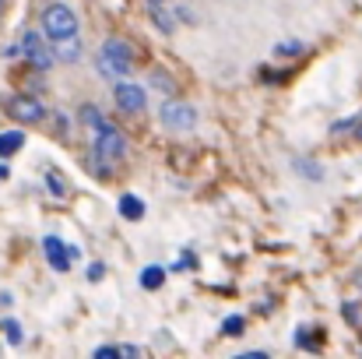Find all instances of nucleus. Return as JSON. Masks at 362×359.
Segmentation results:
<instances>
[{
  "instance_id": "nucleus-15",
  "label": "nucleus",
  "mask_w": 362,
  "mask_h": 359,
  "mask_svg": "<svg viewBox=\"0 0 362 359\" xmlns=\"http://www.w3.org/2000/svg\"><path fill=\"white\" fill-rule=\"evenodd\" d=\"M243 331H246V321H243V317H226V321H222V335L240 338Z\"/></svg>"
},
{
  "instance_id": "nucleus-19",
  "label": "nucleus",
  "mask_w": 362,
  "mask_h": 359,
  "mask_svg": "<svg viewBox=\"0 0 362 359\" xmlns=\"http://www.w3.org/2000/svg\"><path fill=\"white\" fill-rule=\"evenodd\" d=\"M296 166H299V173H303V176H310V180H320V176H324V169H320V166H317V162H313V166H310V162H303V159H299V162H296Z\"/></svg>"
},
{
  "instance_id": "nucleus-7",
  "label": "nucleus",
  "mask_w": 362,
  "mask_h": 359,
  "mask_svg": "<svg viewBox=\"0 0 362 359\" xmlns=\"http://www.w3.org/2000/svg\"><path fill=\"white\" fill-rule=\"evenodd\" d=\"M42 253H46V261H49V268L53 271H71V261H74V250L64 243L60 237H46L42 239Z\"/></svg>"
},
{
  "instance_id": "nucleus-25",
  "label": "nucleus",
  "mask_w": 362,
  "mask_h": 359,
  "mask_svg": "<svg viewBox=\"0 0 362 359\" xmlns=\"http://www.w3.org/2000/svg\"><path fill=\"white\" fill-rule=\"evenodd\" d=\"M144 4H151V7H155V4H162V0H144Z\"/></svg>"
},
{
  "instance_id": "nucleus-22",
  "label": "nucleus",
  "mask_w": 362,
  "mask_h": 359,
  "mask_svg": "<svg viewBox=\"0 0 362 359\" xmlns=\"http://www.w3.org/2000/svg\"><path fill=\"white\" fill-rule=\"evenodd\" d=\"M103 275H106V264H99V261H95V264H88V278H92V282H99Z\"/></svg>"
},
{
  "instance_id": "nucleus-12",
  "label": "nucleus",
  "mask_w": 362,
  "mask_h": 359,
  "mask_svg": "<svg viewBox=\"0 0 362 359\" xmlns=\"http://www.w3.org/2000/svg\"><path fill=\"white\" fill-rule=\"evenodd\" d=\"M162 282H165V268L148 264V268L141 271V289H162Z\"/></svg>"
},
{
  "instance_id": "nucleus-16",
  "label": "nucleus",
  "mask_w": 362,
  "mask_h": 359,
  "mask_svg": "<svg viewBox=\"0 0 362 359\" xmlns=\"http://www.w3.org/2000/svg\"><path fill=\"white\" fill-rule=\"evenodd\" d=\"M46 183H49V194H53V198H64V194H67V180H64L60 173H49Z\"/></svg>"
},
{
  "instance_id": "nucleus-13",
  "label": "nucleus",
  "mask_w": 362,
  "mask_h": 359,
  "mask_svg": "<svg viewBox=\"0 0 362 359\" xmlns=\"http://www.w3.org/2000/svg\"><path fill=\"white\" fill-rule=\"evenodd\" d=\"M296 346H299V349H320V335L310 331V328H299V331H296Z\"/></svg>"
},
{
  "instance_id": "nucleus-8",
  "label": "nucleus",
  "mask_w": 362,
  "mask_h": 359,
  "mask_svg": "<svg viewBox=\"0 0 362 359\" xmlns=\"http://www.w3.org/2000/svg\"><path fill=\"white\" fill-rule=\"evenodd\" d=\"M113 99H117V106H120L123 113H141L144 110V103H148V96H144V89L141 85H113Z\"/></svg>"
},
{
  "instance_id": "nucleus-3",
  "label": "nucleus",
  "mask_w": 362,
  "mask_h": 359,
  "mask_svg": "<svg viewBox=\"0 0 362 359\" xmlns=\"http://www.w3.org/2000/svg\"><path fill=\"white\" fill-rule=\"evenodd\" d=\"M42 32H46L53 42L78 35V18H74V11H71L67 4H49V7L42 11Z\"/></svg>"
},
{
  "instance_id": "nucleus-1",
  "label": "nucleus",
  "mask_w": 362,
  "mask_h": 359,
  "mask_svg": "<svg viewBox=\"0 0 362 359\" xmlns=\"http://www.w3.org/2000/svg\"><path fill=\"white\" fill-rule=\"evenodd\" d=\"M92 155L99 159V173H110L123 155H127V137H123L113 123H99V127H95V148H92Z\"/></svg>"
},
{
  "instance_id": "nucleus-11",
  "label": "nucleus",
  "mask_w": 362,
  "mask_h": 359,
  "mask_svg": "<svg viewBox=\"0 0 362 359\" xmlns=\"http://www.w3.org/2000/svg\"><path fill=\"white\" fill-rule=\"evenodd\" d=\"M21 144H25V134H21V130L0 134V159H11L14 152H21Z\"/></svg>"
},
{
  "instance_id": "nucleus-10",
  "label": "nucleus",
  "mask_w": 362,
  "mask_h": 359,
  "mask_svg": "<svg viewBox=\"0 0 362 359\" xmlns=\"http://www.w3.org/2000/svg\"><path fill=\"white\" fill-rule=\"evenodd\" d=\"M53 53H57L60 60H78V57H81V42H78V35H71V39H57V42H53Z\"/></svg>"
},
{
  "instance_id": "nucleus-5",
  "label": "nucleus",
  "mask_w": 362,
  "mask_h": 359,
  "mask_svg": "<svg viewBox=\"0 0 362 359\" xmlns=\"http://www.w3.org/2000/svg\"><path fill=\"white\" fill-rule=\"evenodd\" d=\"M4 113L14 120V123H39V120L46 117L42 103L32 99V96H11V99L4 103Z\"/></svg>"
},
{
  "instance_id": "nucleus-20",
  "label": "nucleus",
  "mask_w": 362,
  "mask_h": 359,
  "mask_svg": "<svg viewBox=\"0 0 362 359\" xmlns=\"http://www.w3.org/2000/svg\"><path fill=\"white\" fill-rule=\"evenodd\" d=\"M81 120H85L88 127H99V123H106V120H103V113H99L95 106H85V110H81Z\"/></svg>"
},
{
  "instance_id": "nucleus-18",
  "label": "nucleus",
  "mask_w": 362,
  "mask_h": 359,
  "mask_svg": "<svg viewBox=\"0 0 362 359\" xmlns=\"http://www.w3.org/2000/svg\"><path fill=\"white\" fill-rule=\"evenodd\" d=\"M151 18H155V25H158L162 32H173V21H169V14H165V11H162L158 4H155V11H151Z\"/></svg>"
},
{
  "instance_id": "nucleus-26",
  "label": "nucleus",
  "mask_w": 362,
  "mask_h": 359,
  "mask_svg": "<svg viewBox=\"0 0 362 359\" xmlns=\"http://www.w3.org/2000/svg\"><path fill=\"white\" fill-rule=\"evenodd\" d=\"M0 14H4V0H0Z\"/></svg>"
},
{
  "instance_id": "nucleus-4",
  "label": "nucleus",
  "mask_w": 362,
  "mask_h": 359,
  "mask_svg": "<svg viewBox=\"0 0 362 359\" xmlns=\"http://www.w3.org/2000/svg\"><path fill=\"white\" fill-rule=\"evenodd\" d=\"M21 53H25V60H28L35 71H49L53 60H57L53 46H49V42L42 39V32H35V28H28V32L21 35Z\"/></svg>"
},
{
  "instance_id": "nucleus-14",
  "label": "nucleus",
  "mask_w": 362,
  "mask_h": 359,
  "mask_svg": "<svg viewBox=\"0 0 362 359\" xmlns=\"http://www.w3.org/2000/svg\"><path fill=\"white\" fill-rule=\"evenodd\" d=\"M306 50V42H299V39H288V42H278L274 46V57H299Z\"/></svg>"
},
{
  "instance_id": "nucleus-6",
  "label": "nucleus",
  "mask_w": 362,
  "mask_h": 359,
  "mask_svg": "<svg viewBox=\"0 0 362 359\" xmlns=\"http://www.w3.org/2000/svg\"><path fill=\"white\" fill-rule=\"evenodd\" d=\"M162 123L169 127V130H194V123H197V110L194 106H187V103H165L162 106Z\"/></svg>"
},
{
  "instance_id": "nucleus-23",
  "label": "nucleus",
  "mask_w": 362,
  "mask_h": 359,
  "mask_svg": "<svg viewBox=\"0 0 362 359\" xmlns=\"http://www.w3.org/2000/svg\"><path fill=\"white\" fill-rule=\"evenodd\" d=\"M240 359H267V353H243Z\"/></svg>"
},
{
  "instance_id": "nucleus-21",
  "label": "nucleus",
  "mask_w": 362,
  "mask_h": 359,
  "mask_svg": "<svg viewBox=\"0 0 362 359\" xmlns=\"http://www.w3.org/2000/svg\"><path fill=\"white\" fill-rule=\"evenodd\" d=\"M117 356H123L120 346H99L95 349V359H117Z\"/></svg>"
},
{
  "instance_id": "nucleus-17",
  "label": "nucleus",
  "mask_w": 362,
  "mask_h": 359,
  "mask_svg": "<svg viewBox=\"0 0 362 359\" xmlns=\"http://www.w3.org/2000/svg\"><path fill=\"white\" fill-rule=\"evenodd\" d=\"M0 328H4V335H7L11 346H21V324H18V321H4Z\"/></svg>"
},
{
  "instance_id": "nucleus-24",
  "label": "nucleus",
  "mask_w": 362,
  "mask_h": 359,
  "mask_svg": "<svg viewBox=\"0 0 362 359\" xmlns=\"http://www.w3.org/2000/svg\"><path fill=\"white\" fill-rule=\"evenodd\" d=\"M352 134H356V137L362 141V117H356V127H352Z\"/></svg>"
},
{
  "instance_id": "nucleus-9",
  "label": "nucleus",
  "mask_w": 362,
  "mask_h": 359,
  "mask_svg": "<svg viewBox=\"0 0 362 359\" xmlns=\"http://www.w3.org/2000/svg\"><path fill=\"white\" fill-rule=\"evenodd\" d=\"M120 215L127 219V222L144 219V201H141V198H134V194H120Z\"/></svg>"
},
{
  "instance_id": "nucleus-2",
  "label": "nucleus",
  "mask_w": 362,
  "mask_h": 359,
  "mask_svg": "<svg viewBox=\"0 0 362 359\" xmlns=\"http://www.w3.org/2000/svg\"><path fill=\"white\" fill-rule=\"evenodd\" d=\"M130 67H134L130 46H127L123 39H106V46L99 50V71L117 81V78H127V74H130Z\"/></svg>"
}]
</instances>
